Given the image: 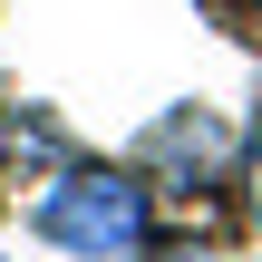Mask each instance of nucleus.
<instances>
[{
	"mask_svg": "<svg viewBox=\"0 0 262 262\" xmlns=\"http://www.w3.org/2000/svg\"><path fill=\"white\" fill-rule=\"evenodd\" d=\"M233 185H243V204H253V233H262V117L243 126V156H233Z\"/></svg>",
	"mask_w": 262,
	"mask_h": 262,
	"instance_id": "3",
	"label": "nucleus"
},
{
	"mask_svg": "<svg viewBox=\"0 0 262 262\" xmlns=\"http://www.w3.org/2000/svg\"><path fill=\"white\" fill-rule=\"evenodd\" d=\"M233 156H243V136L214 117V107H165L146 136H136V175L156 185V194H214V185H233Z\"/></svg>",
	"mask_w": 262,
	"mask_h": 262,
	"instance_id": "2",
	"label": "nucleus"
},
{
	"mask_svg": "<svg viewBox=\"0 0 262 262\" xmlns=\"http://www.w3.org/2000/svg\"><path fill=\"white\" fill-rule=\"evenodd\" d=\"M29 243L68 262H156V185L136 165H107V156H68L49 175V194H29Z\"/></svg>",
	"mask_w": 262,
	"mask_h": 262,
	"instance_id": "1",
	"label": "nucleus"
},
{
	"mask_svg": "<svg viewBox=\"0 0 262 262\" xmlns=\"http://www.w3.org/2000/svg\"><path fill=\"white\" fill-rule=\"evenodd\" d=\"M0 107H10V97H0Z\"/></svg>",
	"mask_w": 262,
	"mask_h": 262,
	"instance_id": "4",
	"label": "nucleus"
}]
</instances>
